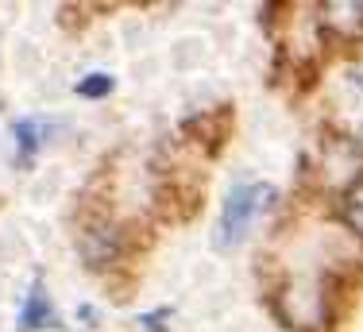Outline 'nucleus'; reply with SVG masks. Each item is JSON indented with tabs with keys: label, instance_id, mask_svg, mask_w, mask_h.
Returning a JSON list of instances; mask_svg holds the SVG:
<instances>
[{
	"label": "nucleus",
	"instance_id": "nucleus-1",
	"mask_svg": "<svg viewBox=\"0 0 363 332\" xmlns=\"http://www.w3.org/2000/svg\"><path fill=\"white\" fill-rule=\"evenodd\" d=\"M271 201H274V189L263 186V182H244V186L232 189L228 205L220 213V248L244 240L252 232V224L271 209Z\"/></svg>",
	"mask_w": 363,
	"mask_h": 332
},
{
	"label": "nucleus",
	"instance_id": "nucleus-5",
	"mask_svg": "<svg viewBox=\"0 0 363 332\" xmlns=\"http://www.w3.org/2000/svg\"><path fill=\"white\" fill-rule=\"evenodd\" d=\"M344 221H348L352 232L363 236V178H356L352 189L344 194Z\"/></svg>",
	"mask_w": 363,
	"mask_h": 332
},
{
	"label": "nucleus",
	"instance_id": "nucleus-6",
	"mask_svg": "<svg viewBox=\"0 0 363 332\" xmlns=\"http://www.w3.org/2000/svg\"><path fill=\"white\" fill-rule=\"evenodd\" d=\"M112 77L108 74H89V77H82V82H77V93H82V97H89V101H101V97H108L112 93Z\"/></svg>",
	"mask_w": 363,
	"mask_h": 332
},
{
	"label": "nucleus",
	"instance_id": "nucleus-2",
	"mask_svg": "<svg viewBox=\"0 0 363 332\" xmlns=\"http://www.w3.org/2000/svg\"><path fill=\"white\" fill-rule=\"evenodd\" d=\"M116 251H120V236L112 224H89L82 236V255L89 259L93 267H105L116 259Z\"/></svg>",
	"mask_w": 363,
	"mask_h": 332
},
{
	"label": "nucleus",
	"instance_id": "nucleus-3",
	"mask_svg": "<svg viewBox=\"0 0 363 332\" xmlns=\"http://www.w3.org/2000/svg\"><path fill=\"white\" fill-rule=\"evenodd\" d=\"M55 325V305H50V294L47 286L35 282L31 294L23 298V309H20V332H39V328H50Z\"/></svg>",
	"mask_w": 363,
	"mask_h": 332
},
{
	"label": "nucleus",
	"instance_id": "nucleus-4",
	"mask_svg": "<svg viewBox=\"0 0 363 332\" xmlns=\"http://www.w3.org/2000/svg\"><path fill=\"white\" fill-rule=\"evenodd\" d=\"M16 147H20V162H31L43 147V124L39 120H20L16 124Z\"/></svg>",
	"mask_w": 363,
	"mask_h": 332
}]
</instances>
